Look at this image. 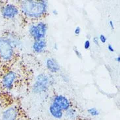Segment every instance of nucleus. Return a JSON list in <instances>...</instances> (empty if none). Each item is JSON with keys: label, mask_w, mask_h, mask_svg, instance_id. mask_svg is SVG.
Masks as SVG:
<instances>
[{"label": "nucleus", "mask_w": 120, "mask_h": 120, "mask_svg": "<svg viewBox=\"0 0 120 120\" xmlns=\"http://www.w3.org/2000/svg\"><path fill=\"white\" fill-rule=\"evenodd\" d=\"M46 66L49 71L52 73L58 72L60 69V65L55 59L49 58L46 60Z\"/></svg>", "instance_id": "1a4fd4ad"}, {"label": "nucleus", "mask_w": 120, "mask_h": 120, "mask_svg": "<svg viewBox=\"0 0 120 120\" xmlns=\"http://www.w3.org/2000/svg\"><path fill=\"white\" fill-rule=\"evenodd\" d=\"M80 32H81V28H80V27L79 26H77L74 30L75 34L76 36H79L80 34Z\"/></svg>", "instance_id": "dca6fc26"}, {"label": "nucleus", "mask_w": 120, "mask_h": 120, "mask_svg": "<svg viewBox=\"0 0 120 120\" xmlns=\"http://www.w3.org/2000/svg\"><path fill=\"white\" fill-rule=\"evenodd\" d=\"M65 116L67 117V118L70 120H74L77 116V112L74 109L72 108H69L68 110L66 111V114Z\"/></svg>", "instance_id": "9b49d317"}, {"label": "nucleus", "mask_w": 120, "mask_h": 120, "mask_svg": "<svg viewBox=\"0 0 120 120\" xmlns=\"http://www.w3.org/2000/svg\"><path fill=\"white\" fill-rule=\"evenodd\" d=\"M87 113L89 114L90 116H91L95 117V116H98L100 114V112H99L98 110H97L96 108L93 107L88 109Z\"/></svg>", "instance_id": "f8f14e48"}, {"label": "nucleus", "mask_w": 120, "mask_h": 120, "mask_svg": "<svg viewBox=\"0 0 120 120\" xmlns=\"http://www.w3.org/2000/svg\"></svg>", "instance_id": "412c9836"}, {"label": "nucleus", "mask_w": 120, "mask_h": 120, "mask_svg": "<svg viewBox=\"0 0 120 120\" xmlns=\"http://www.w3.org/2000/svg\"><path fill=\"white\" fill-rule=\"evenodd\" d=\"M19 13V10L15 5L11 3H7L2 7L1 14L4 19H12Z\"/></svg>", "instance_id": "423d86ee"}, {"label": "nucleus", "mask_w": 120, "mask_h": 120, "mask_svg": "<svg viewBox=\"0 0 120 120\" xmlns=\"http://www.w3.org/2000/svg\"><path fill=\"white\" fill-rule=\"evenodd\" d=\"M49 85V77L45 74H40L37 76L36 82L33 85L32 91L36 94L44 93L47 91Z\"/></svg>", "instance_id": "20e7f679"}, {"label": "nucleus", "mask_w": 120, "mask_h": 120, "mask_svg": "<svg viewBox=\"0 0 120 120\" xmlns=\"http://www.w3.org/2000/svg\"><path fill=\"white\" fill-rule=\"evenodd\" d=\"M70 108L71 103L67 98L63 95H56L49 106V112L52 117L59 120L63 117V112H66Z\"/></svg>", "instance_id": "f03ea898"}, {"label": "nucleus", "mask_w": 120, "mask_h": 120, "mask_svg": "<svg viewBox=\"0 0 120 120\" xmlns=\"http://www.w3.org/2000/svg\"><path fill=\"white\" fill-rule=\"evenodd\" d=\"M47 46V43L45 39H41L35 41L32 45V49L34 51V52L37 53H41L42 52Z\"/></svg>", "instance_id": "9d476101"}, {"label": "nucleus", "mask_w": 120, "mask_h": 120, "mask_svg": "<svg viewBox=\"0 0 120 120\" xmlns=\"http://www.w3.org/2000/svg\"><path fill=\"white\" fill-rule=\"evenodd\" d=\"M16 78V74L15 71H10L7 72L2 79V85L3 87L7 90H11L13 88Z\"/></svg>", "instance_id": "0eeeda50"}, {"label": "nucleus", "mask_w": 120, "mask_h": 120, "mask_svg": "<svg viewBox=\"0 0 120 120\" xmlns=\"http://www.w3.org/2000/svg\"><path fill=\"white\" fill-rule=\"evenodd\" d=\"M98 39H99V40H100L102 43H105L106 42L107 38H106V37L104 36V35H103V34H101V36H100V37H99Z\"/></svg>", "instance_id": "ddd939ff"}, {"label": "nucleus", "mask_w": 120, "mask_h": 120, "mask_svg": "<svg viewBox=\"0 0 120 120\" xmlns=\"http://www.w3.org/2000/svg\"><path fill=\"white\" fill-rule=\"evenodd\" d=\"M90 47H91V43H90V41L87 39L85 41L84 48L85 49H89L90 48Z\"/></svg>", "instance_id": "4468645a"}, {"label": "nucleus", "mask_w": 120, "mask_h": 120, "mask_svg": "<svg viewBox=\"0 0 120 120\" xmlns=\"http://www.w3.org/2000/svg\"><path fill=\"white\" fill-rule=\"evenodd\" d=\"M93 43H94L95 45H99V41H98V38H97V37H94L93 39Z\"/></svg>", "instance_id": "f3484780"}, {"label": "nucleus", "mask_w": 120, "mask_h": 120, "mask_svg": "<svg viewBox=\"0 0 120 120\" xmlns=\"http://www.w3.org/2000/svg\"><path fill=\"white\" fill-rule=\"evenodd\" d=\"M109 24H110V27L112 28V29H114V22H113L112 20H110V21L109 22Z\"/></svg>", "instance_id": "6ab92c4d"}, {"label": "nucleus", "mask_w": 120, "mask_h": 120, "mask_svg": "<svg viewBox=\"0 0 120 120\" xmlns=\"http://www.w3.org/2000/svg\"><path fill=\"white\" fill-rule=\"evenodd\" d=\"M116 61L118 62H120V56H118L117 58H116Z\"/></svg>", "instance_id": "aec40b11"}, {"label": "nucleus", "mask_w": 120, "mask_h": 120, "mask_svg": "<svg viewBox=\"0 0 120 120\" xmlns=\"http://www.w3.org/2000/svg\"><path fill=\"white\" fill-rule=\"evenodd\" d=\"M19 117V111L16 107H9L7 108L2 113L0 120H17Z\"/></svg>", "instance_id": "6e6552de"}, {"label": "nucleus", "mask_w": 120, "mask_h": 120, "mask_svg": "<svg viewBox=\"0 0 120 120\" xmlns=\"http://www.w3.org/2000/svg\"><path fill=\"white\" fill-rule=\"evenodd\" d=\"M20 8L26 16L32 19H38L45 14L47 9V2L46 1H22Z\"/></svg>", "instance_id": "f257e3e1"}, {"label": "nucleus", "mask_w": 120, "mask_h": 120, "mask_svg": "<svg viewBox=\"0 0 120 120\" xmlns=\"http://www.w3.org/2000/svg\"><path fill=\"white\" fill-rule=\"evenodd\" d=\"M14 55V49L11 43L7 37L0 38V59L4 62L11 60Z\"/></svg>", "instance_id": "7ed1b4c3"}, {"label": "nucleus", "mask_w": 120, "mask_h": 120, "mask_svg": "<svg viewBox=\"0 0 120 120\" xmlns=\"http://www.w3.org/2000/svg\"><path fill=\"white\" fill-rule=\"evenodd\" d=\"M74 51L75 54L76 55V56H78L79 59H81L82 58V55H81V53L79 51H78V49H77V48H75V47H74Z\"/></svg>", "instance_id": "2eb2a0df"}, {"label": "nucleus", "mask_w": 120, "mask_h": 120, "mask_svg": "<svg viewBox=\"0 0 120 120\" xmlns=\"http://www.w3.org/2000/svg\"><path fill=\"white\" fill-rule=\"evenodd\" d=\"M108 51H110V52H114V51H115L114 49V47H113L112 45H110V44H109V45H108Z\"/></svg>", "instance_id": "a211bd4d"}, {"label": "nucleus", "mask_w": 120, "mask_h": 120, "mask_svg": "<svg viewBox=\"0 0 120 120\" xmlns=\"http://www.w3.org/2000/svg\"><path fill=\"white\" fill-rule=\"evenodd\" d=\"M47 30V26L45 22H39L37 24H33L30 27L29 32L30 36L35 41L44 39Z\"/></svg>", "instance_id": "39448f33"}]
</instances>
